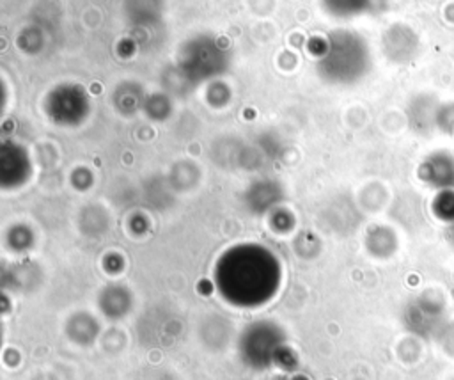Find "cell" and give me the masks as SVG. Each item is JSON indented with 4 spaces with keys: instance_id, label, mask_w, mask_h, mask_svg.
I'll return each instance as SVG.
<instances>
[{
    "instance_id": "obj_1",
    "label": "cell",
    "mask_w": 454,
    "mask_h": 380,
    "mask_svg": "<svg viewBox=\"0 0 454 380\" xmlns=\"http://www.w3.org/2000/svg\"><path fill=\"white\" fill-rule=\"evenodd\" d=\"M280 270L273 256L259 245H241L225 252L216 266V284L225 300L238 307H257L278 288Z\"/></svg>"
},
{
    "instance_id": "obj_2",
    "label": "cell",
    "mask_w": 454,
    "mask_h": 380,
    "mask_svg": "<svg viewBox=\"0 0 454 380\" xmlns=\"http://www.w3.org/2000/svg\"><path fill=\"white\" fill-rule=\"evenodd\" d=\"M284 348V334L270 321L252 323L239 337V357L254 369L277 364Z\"/></svg>"
},
{
    "instance_id": "obj_3",
    "label": "cell",
    "mask_w": 454,
    "mask_h": 380,
    "mask_svg": "<svg viewBox=\"0 0 454 380\" xmlns=\"http://www.w3.org/2000/svg\"><path fill=\"white\" fill-rule=\"evenodd\" d=\"M424 178L433 185L449 190L454 185V160L447 154H436L424 165Z\"/></svg>"
},
{
    "instance_id": "obj_4",
    "label": "cell",
    "mask_w": 454,
    "mask_h": 380,
    "mask_svg": "<svg viewBox=\"0 0 454 380\" xmlns=\"http://www.w3.org/2000/svg\"><path fill=\"white\" fill-rule=\"evenodd\" d=\"M99 334V327L98 323L90 318V316H74L73 320H69L67 323V336L80 344H89L96 339V336Z\"/></svg>"
},
{
    "instance_id": "obj_5",
    "label": "cell",
    "mask_w": 454,
    "mask_h": 380,
    "mask_svg": "<svg viewBox=\"0 0 454 380\" xmlns=\"http://www.w3.org/2000/svg\"><path fill=\"white\" fill-rule=\"evenodd\" d=\"M434 210L436 213L443 218V220H450L454 222V192L449 188V190H443L436 202H434Z\"/></svg>"
},
{
    "instance_id": "obj_6",
    "label": "cell",
    "mask_w": 454,
    "mask_h": 380,
    "mask_svg": "<svg viewBox=\"0 0 454 380\" xmlns=\"http://www.w3.org/2000/svg\"><path fill=\"white\" fill-rule=\"evenodd\" d=\"M452 233H454V227H452Z\"/></svg>"
}]
</instances>
